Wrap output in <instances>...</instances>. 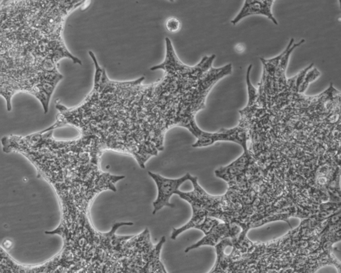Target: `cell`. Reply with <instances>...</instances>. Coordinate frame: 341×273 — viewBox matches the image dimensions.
I'll return each instance as SVG.
<instances>
[{
  "instance_id": "1",
  "label": "cell",
  "mask_w": 341,
  "mask_h": 273,
  "mask_svg": "<svg viewBox=\"0 0 341 273\" xmlns=\"http://www.w3.org/2000/svg\"><path fill=\"white\" fill-rule=\"evenodd\" d=\"M87 0H2L0 3V96L11 111L15 94L36 97L49 111L64 76L58 63L82 65L64 42L67 17Z\"/></svg>"
},
{
  "instance_id": "2",
  "label": "cell",
  "mask_w": 341,
  "mask_h": 273,
  "mask_svg": "<svg viewBox=\"0 0 341 273\" xmlns=\"http://www.w3.org/2000/svg\"><path fill=\"white\" fill-rule=\"evenodd\" d=\"M165 44L163 63L150 69L163 70L164 76L155 83L143 84L137 110V126L144 141L158 151L163 150L167 130L175 126L186 128L198 138L202 136L204 131L195 117L205 107L211 87L204 75L214 60L205 56L190 67L179 59L169 38H165Z\"/></svg>"
},
{
  "instance_id": "3",
  "label": "cell",
  "mask_w": 341,
  "mask_h": 273,
  "mask_svg": "<svg viewBox=\"0 0 341 273\" xmlns=\"http://www.w3.org/2000/svg\"><path fill=\"white\" fill-rule=\"evenodd\" d=\"M89 56L95 66L94 84L91 92L73 108L56 101L58 111L53 125L45 129L54 130L71 126L81 136L94 140L103 151L116 150L134 156L137 153L133 138L134 112L145 77L128 81H112L101 67L92 52Z\"/></svg>"
},
{
  "instance_id": "4",
  "label": "cell",
  "mask_w": 341,
  "mask_h": 273,
  "mask_svg": "<svg viewBox=\"0 0 341 273\" xmlns=\"http://www.w3.org/2000/svg\"><path fill=\"white\" fill-rule=\"evenodd\" d=\"M148 174L155 181L157 185V190H158L157 200L153 203V215L165 206L171 208H174V205L170 203L171 197L173 194H177L181 185L190 179V173H187L184 176L178 179L165 178L160 175L156 174L151 171H148Z\"/></svg>"
},
{
  "instance_id": "5",
  "label": "cell",
  "mask_w": 341,
  "mask_h": 273,
  "mask_svg": "<svg viewBox=\"0 0 341 273\" xmlns=\"http://www.w3.org/2000/svg\"><path fill=\"white\" fill-rule=\"evenodd\" d=\"M249 139V128L247 124H240L236 128L227 130L222 128L216 133H208L204 132L198 141L193 145V147H204L211 145L217 141H232L241 144L245 151L248 150L247 148V141Z\"/></svg>"
},
{
  "instance_id": "6",
  "label": "cell",
  "mask_w": 341,
  "mask_h": 273,
  "mask_svg": "<svg viewBox=\"0 0 341 273\" xmlns=\"http://www.w3.org/2000/svg\"><path fill=\"white\" fill-rule=\"evenodd\" d=\"M241 227L238 223H218L212 227L201 241L188 247L185 252L188 253L190 250L198 248L203 245L215 246L218 243L226 238H231L233 241H235L241 233Z\"/></svg>"
},
{
  "instance_id": "7",
  "label": "cell",
  "mask_w": 341,
  "mask_h": 273,
  "mask_svg": "<svg viewBox=\"0 0 341 273\" xmlns=\"http://www.w3.org/2000/svg\"><path fill=\"white\" fill-rule=\"evenodd\" d=\"M274 0H245L244 5L239 14L231 21L235 25L245 17L251 15H264L271 19L275 25L277 21L273 15L272 7Z\"/></svg>"
},
{
  "instance_id": "8",
  "label": "cell",
  "mask_w": 341,
  "mask_h": 273,
  "mask_svg": "<svg viewBox=\"0 0 341 273\" xmlns=\"http://www.w3.org/2000/svg\"><path fill=\"white\" fill-rule=\"evenodd\" d=\"M294 39H291V42L288 44V46L286 47L285 50L282 52V55L278 63L277 69H276L275 76H274V80H275L276 85H277L278 92H282V91H286L287 89V79H286L285 73L286 67H287L288 59H289L290 56L292 52H293L295 48L301 46L302 44L305 42V40H301V42L298 44H294Z\"/></svg>"
},
{
  "instance_id": "9",
  "label": "cell",
  "mask_w": 341,
  "mask_h": 273,
  "mask_svg": "<svg viewBox=\"0 0 341 273\" xmlns=\"http://www.w3.org/2000/svg\"><path fill=\"white\" fill-rule=\"evenodd\" d=\"M252 68V65L249 66L248 69H247V89H248V104L246 107H252L256 105V101L257 99V97H258V91L256 88L254 87L251 83L250 79V72Z\"/></svg>"
},
{
  "instance_id": "10",
  "label": "cell",
  "mask_w": 341,
  "mask_h": 273,
  "mask_svg": "<svg viewBox=\"0 0 341 273\" xmlns=\"http://www.w3.org/2000/svg\"><path fill=\"white\" fill-rule=\"evenodd\" d=\"M310 69L309 71L307 72V73H306L305 77H304L303 81L302 82L301 85H300L298 93H305V91L307 89V88L309 87L310 84L313 83V81H315V80H317L319 77H320V72H319L318 70L316 69V68H313V69Z\"/></svg>"
},
{
  "instance_id": "11",
  "label": "cell",
  "mask_w": 341,
  "mask_h": 273,
  "mask_svg": "<svg viewBox=\"0 0 341 273\" xmlns=\"http://www.w3.org/2000/svg\"><path fill=\"white\" fill-rule=\"evenodd\" d=\"M165 28H166L167 32L171 33V34H175V33L178 32L181 28V21L176 17H169L165 21Z\"/></svg>"
}]
</instances>
